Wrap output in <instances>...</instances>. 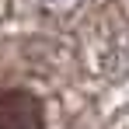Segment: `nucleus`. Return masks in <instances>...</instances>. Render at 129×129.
Masks as SVG:
<instances>
[{
    "mask_svg": "<svg viewBox=\"0 0 129 129\" xmlns=\"http://www.w3.org/2000/svg\"><path fill=\"white\" fill-rule=\"evenodd\" d=\"M42 101L28 91H0V129H42Z\"/></svg>",
    "mask_w": 129,
    "mask_h": 129,
    "instance_id": "nucleus-1",
    "label": "nucleus"
},
{
    "mask_svg": "<svg viewBox=\"0 0 129 129\" xmlns=\"http://www.w3.org/2000/svg\"><path fill=\"white\" fill-rule=\"evenodd\" d=\"M45 7V14H59V11H70L73 4H80V0H39Z\"/></svg>",
    "mask_w": 129,
    "mask_h": 129,
    "instance_id": "nucleus-2",
    "label": "nucleus"
}]
</instances>
